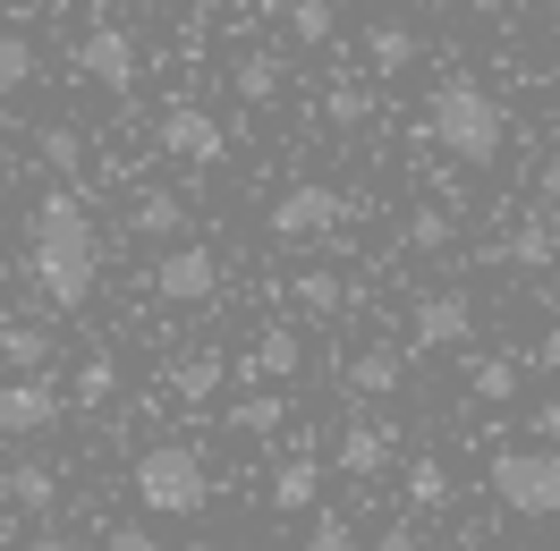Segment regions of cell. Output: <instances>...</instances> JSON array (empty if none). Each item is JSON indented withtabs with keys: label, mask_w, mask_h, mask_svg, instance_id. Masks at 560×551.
Returning <instances> with one entry per match:
<instances>
[{
	"label": "cell",
	"mask_w": 560,
	"mask_h": 551,
	"mask_svg": "<svg viewBox=\"0 0 560 551\" xmlns=\"http://www.w3.org/2000/svg\"><path fill=\"white\" fill-rule=\"evenodd\" d=\"M26 272H35L43 306H94V289H103V230H94V212L77 187H51L35 212H26Z\"/></svg>",
	"instance_id": "1"
},
{
	"label": "cell",
	"mask_w": 560,
	"mask_h": 551,
	"mask_svg": "<svg viewBox=\"0 0 560 551\" xmlns=\"http://www.w3.org/2000/svg\"><path fill=\"white\" fill-rule=\"evenodd\" d=\"M171 390H178V399H212V390H221V356H212V348H205V356H178Z\"/></svg>",
	"instance_id": "26"
},
{
	"label": "cell",
	"mask_w": 560,
	"mask_h": 551,
	"mask_svg": "<svg viewBox=\"0 0 560 551\" xmlns=\"http://www.w3.org/2000/svg\"><path fill=\"white\" fill-rule=\"evenodd\" d=\"M408 246H417V255H433V246H451V212H433V204H424L417 221H408Z\"/></svg>",
	"instance_id": "28"
},
{
	"label": "cell",
	"mask_w": 560,
	"mask_h": 551,
	"mask_svg": "<svg viewBox=\"0 0 560 551\" xmlns=\"http://www.w3.org/2000/svg\"><path fill=\"white\" fill-rule=\"evenodd\" d=\"M298 356H306V340H298V331H264L246 365H255L264 382H289V374H298Z\"/></svg>",
	"instance_id": "21"
},
{
	"label": "cell",
	"mask_w": 560,
	"mask_h": 551,
	"mask_svg": "<svg viewBox=\"0 0 560 551\" xmlns=\"http://www.w3.org/2000/svg\"><path fill=\"white\" fill-rule=\"evenodd\" d=\"M0 356H9V374H43L51 331H35V323H9V331H0Z\"/></svg>",
	"instance_id": "24"
},
{
	"label": "cell",
	"mask_w": 560,
	"mask_h": 551,
	"mask_svg": "<svg viewBox=\"0 0 560 551\" xmlns=\"http://www.w3.org/2000/svg\"><path fill=\"white\" fill-rule=\"evenodd\" d=\"M280 51H246L238 60V103H280Z\"/></svg>",
	"instance_id": "23"
},
{
	"label": "cell",
	"mask_w": 560,
	"mask_h": 551,
	"mask_svg": "<svg viewBox=\"0 0 560 551\" xmlns=\"http://www.w3.org/2000/svg\"><path fill=\"white\" fill-rule=\"evenodd\" d=\"M128 483H137L144 517H205V501H212V476H205V458H196L187 442H153V449H137Z\"/></svg>",
	"instance_id": "3"
},
{
	"label": "cell",
	"mask_w": 560,
	"mask_h": 551,
	"mask_svg": "<svg viewBox=\"0 0 560 551\" xmlns=\"http://www.w3.org/2000/svg\"><path fill=\"white\" fill-rule=\"evenodd\" d=\"M306 551H357V526H349V517H315Z\"/></svg>",
	"instance_id": "32"
},
{
	"label": "cell",
	"mask_w": 560,
	"mask_h": 551,
	"mask_svg": "<svg viewBox=\"0 0 560 551\" xmlns=\"http://www.w3.org/2000/svg\"><path fill=\"white\" fill-rule=\"evenodd\" d=\"M0 501H18V509H51V501H60V476H51V467H0Z\"/></svg>",
	"instance_id": "15"
},
{
	"label": "cell",
	"mask_w": 560,
	"mask_h": 551,
	"mask_svg": "<svg viewBox=\"0 0 560 551\" xmlns=\"http://www.w3.org/2000/svg\"><path fill=\"white\" fill-rule=\"evenodd\" d=\"M408 331H417V348H467V331H476V297H467V289H433V297H417Z\"/></svg>",
	"instance_id": "9"
},
{
	"label": "cell",
	"mask_w": 560,
	"mask_h": 551,
	"mask_svg": "<svg viewBox=\"0 0 560 551\" xmlns=\"http://www.w3.org/2000/svg\"><path fill=\"white\" fill-rule=\"evenodd\" d=\"M35 43L18 35V26H0V94H26V85H35Z\"/></svg>",
	"instance_id": "22"
},
{
	"label": "cell",
	"mask_w": 560,
	"mask_h": 551,
	"mask_svg": "<svg viewBox=\"0 0 560 551\" xmlns=\"http://www.w3.org/2000/svg\"><path fill=\"white\" fill-rule=\"evenodd\" d=\"M103 551H162V543H153L144 517H119V526H103Z\"/></svg>",
	"instance_id": "30"
},
{
	"label": "cell",
	"mask_w": 560,
	"mask_h": 551,
	"mask_svg": "<svg viewBox=\"0 0 560 551\" xmlns=\"http://www.w3.org/2000/svg\"><path fill=\"white\" fill-rule=\"evenodd\" d=\"M187 9H196V17H212V9H221V0H187Z\"/></svg>",
	"instance_id": "40"
},
{
	"label": "cell",
	"mask_w": 560,
	"mask_h": 551,
	"mask_svg": "<svg viewBox=\"0 0 560 551\" xmlns=\"http://www.w3.org/2000/svg\"><path fill=\"white\" fill-rule=\"evenodd\" d=\"M374 551H424L417 526H390V535H374Z\"/></svg>",
	"instance_id": "37"
},
{
	"label": "cell",
	"mask_w": 560,
	"mask_h": 551,
	"mask_svg": "<svg viewBox=\"0 0 560 551\" xmlns=\"http://www.w3.org/2000/svg\"><path fill=\"white\" fill-rule=\"evenodd\" d=\"M43 162H51V171H77V162H85L77 128H43Z\"/></svg>",
	"instance_id": "31"
},
{
	"label": "cell",
	"mask_w": 560,
	"mask_h": 551,
	"mask_svg": "<svg viewBox=\"0 0 560 551\" xmlns=\"http://www.w3.org/2000/svg\"><path fill=\"white\" fill-rule=\"evenodd\" d=\"M349 221V196L340 187H323V178H306V187H289L272 204V238L280 246H315V238H331Z\"/></svg>",
	"instance_id": "5"
},
{
	"label": "cell",
	"mask_w": 560,
	"mask_h": 551,
	"mask_svg": "<svg viewBox=\"0 0 560 551\" xmlns=\"http://www.w3.org/2000/svg\"><path fill=\"white\" fill-rule=\"evenodd\" d=\"M340 476H357V483L399 476V433H390V424H349V433H340Z\"/></svg>",
	"instance_id": "11"
},
{
	"label": "cell",
	"mask_w": 560,
	"mask_h": 551,
	"mask_svg": "<svg viewBox=\"0 0 560 551\" xmlns=\"http://www.w3.org/2000/svg\"><path fill=\"white\" fill-rule=\"evenodd\" d=\"M119 382H128V374H119V356H85L69 399H77V408H110V399H119Z\"/></svg>",
	"instance_id": "20"
},
{
	"label": "cell",
	"mask_w": 560,
	"mask_h": 551,
	"mask_svg": "<svg viewBox=\"0 0 560 551\" xmlns=\"http://www.w3.org/2000/svg\"><path fill=\"white\" fill-rule=\"evenodd\" d=\"M153 137H162V153H171V162H196V171H212V162L230 153V137H221V119H212V110H196V103H171V110H162V128H153Z\"/></svg>",
	"instance_id": "8"
},
{
	"label": "cell",
	"mask_w": 560,
	"mask_h": 551,
	"mask_svg": "<svg viewBox=\"0 0 560 551\" xmlns=\"http://www.w3.org/2000/svg\"><path fill=\"white\" fill-rule=\"evenodd\" d=\"M289 35L306 43V51H323V43L340 35V0H289Z\"/></svg>",
	"instance_id": "18"
},
{
	"label": "cell",
	"mask_w": 560,
	"mask_h": 551,
	"mask_svg": "<svg viewBox=\"0 0 560 551\" xmlns=\"http://www.w3.org/2000/svg\"><path fill=\"white\" fill-rule=\"evenodd\" d=\"M399 382H408V356H399V348H357L349 356V390L357 399H390Z\"/></svg>",
	"instance_id": "13"
},
{
	"label": "cell",
	"mask_w": 560,
	"mask_h": 551,
	"mask_svg": "<svg viewBox=\"0 0 560 551\" xmlns=\"http://www.w3.org/2000/svg\"><path fill=\"white\" fill-rule=\"evenodd\" d=\"M492 501L518 517H560V449L552 442H526L492 458Z\"/></svg>",
	"instance_id": "4"
},
{
	"label": "cell",
	"mask_w": 560,
	"mask_h": 551,
	"mask_svg": "<svg viewBox=\"0 0 560 551\" xmlns=\"http://www.w3.org/2000/svg\"><path fill=\"white\" fill-rule=\"evenodd\" d=\"M535 442L560 449V399H544V408H535Z\"/></svg>",
	"instance_id": "36"
},
{
	"label": "cell",
	"mask_w": 560,
	"mask_h": 551,
	"mask_svg": "<svg viewBox=\"0 0 560 551\" xmlns=\"http://www.w3.org/2000/svg\"><path fill=\"white\" fill-rule=\"evenodd\" d=\"M467 390H476L485 408H510V399H518V365H510V356H476V365H467Z\"/></svg>",
	"instance_id": "19"
},
{
	"label": "cell",
	"mask_w": 560,
	"mask_h": 551,
	"mask_svg": "<svg viewBox=\"0 0 560 551\" xmlns=\"http://www.w3.org/2000/svg\"><path fill=\"white\" fill-rule=\"evenodd\" d=\"M535 212H560V162H544V171H535Z\"/></svg>",
	"instance_id": "34"
},
{
	"label": "cell",
	"mask_w": 560,
	"mask_h": 551,
	"mask_svg": "<svg viewBox=\"0 0 560 551\" xmlns=\"http://www.w3.org/2000/svg\"><path fill=\"white\" fill-rule=\"evenodd\" d=\"M315 501H323V467L315 458H289V467L272 476V509L298 517V509H315Z\"/></svg>",
	"instance_id": "16"
},
{
	"label": "cell",
	"mask_w": 560,
	"mask_h": 551,
	"mask_svg": "<svg viewBox=\"0 0 560 551\" xmlns=\"http://www.w3.org/2000/svg\"><path fill=\"white\" fill-rule=\"evenodd\" d=\"M408 60H417V26H399V17L365 26V69H374V77H399Z\"/></svg>",
	"instance_id": "14"
},
{
	"label": "cell",
	"mask_w": 560,
	"mask_h": 551,
	"mask_svg": "<svg viewBox=\"0 0 560 551\" xmlns=\"http://www.w3.org/2000/svg\"><path fill=\"white\" fill-rule=\"evenodd\" d=\"M280 415H289L280 399H238V408H230V424H238V433H272Z\"/></svg>",
	"instance_id": "29"
},
{
	"label": "cell",
	"mask_w": 560,
	"mask_h": 551,
	"mask_svg": "<svg viewBox=\"0 0 560 551\" xmlns=\"http://www.w3.org/2000/svg\"><path fill=\"white\" fill-rule=\"evenodd\" d=\"M26 551H85V543H77V535H60V526H35V535H26Z\"/></svg>",
	"instance_id": "35"
},
{
	"label": "cell",
	"mask_w": 560,
	"mask_h": 551,
	"mask_svg": "<svg viewBox=\"0 0 560 551\" xmlns=\"http://www.w3.org/2000/svg\"><path fill=\"white\" fill-rule=\"evenodd\" d=\"M535 365H544V374H560V331H544V340H535Z\"/></svg>",
	"instance_id": "38"
},
{
	"label": "cell",
	"mask_w": 560,
	"mask_h": 551,
	"mask_svg": "<svg viewBox=\"0 0 560 551\" xmlns=\"http://www.w3.org/2000/svg\"><path fill=\"white\" fill-rule=\"evenodd\" d=\"M501 263H518V272H544V263H560V212H526L510 238L492 246Z\"/></svg>",
	"instance_id": "12"
},
{
	"label": "cell",
	"mask_w": 560,
	"mask_h": 551,
	"mask_svg": "<svg viewBox=\"0 0 560 551\" xmlns=\"http://www.w3.org/2000/svg\"><path fill=\"white\" fill-rule=\"evenodd\" d=\"M451 467H442V458H417V467H408V501H417V509H451Z\"/></svg>",
	"instance_id": "25"
},
{
	"label": "cell",
	"mask_w": 560,
	"mask_h": 551,
	"mask_svg": "<svg viewBox=\"0 0 560 551\" xmlns=\"http://www.w3.org/2000/svg\"><path fill=\"white\" fill-rule=\"evenodd\" d=\"M298 306L306 314H340L349 306V280L340 272H298Z\"/></svg>",
	"instance_id": "27"
},
{
	"label": "cell",
	"mask_w": 560,
	"mask_h": 551,
	"mask_svg": "<svg viewBox=\"0 0 560 551\" xmlns=\"http://www.w3.org/2000/svg\"><path fill=\"white\" fill-rule=\"evenodd\" d=\"M77 69L94 77L103 94H128V85H137V43L119 35V26H94V35L77 43Z\"/></svg>",
	"instance_id": "10"
},
{
	"label": "cell",
	"mask_w": 560,
	"mask_h": 551,
	"mask_svg": "<svg viewBox=\"0 0 560 551\" xmlns=\"http://www.w3.org/2000/svg\"><path fill=\"white\" fill-rule=\"evenodd\" d=\"M60 408H69V399H60L43 374H9V382H0V442H35V433H51Z\"/></svg>",
	"instance_id": "7"
},
{
	"label": "cell",
	"mask_w": 560,
	"mask_h": 551,
	"mask_svg": "<svg viewBox=\"0 0 560 551\" xmlns=\"http://www.w3.org/2000/svg\"><path fill=\"white\" fill-rule=\"evenodd\" d=\"M526 0H476V17H518Z\"/></svg>",
	"instance_id": "39"
},
{
	"label": "cell",
	"mask_w": 560,
	"mask_h": 551,
	"mask_svg": "<svg viewBox=\"0 0 560 551\" xmlns=\"http://www.w3.org/2000/svg\"><path fill=\"white\" fill-rule=\"evenodd\" d=\"M153 297H162V306H212V297H221V255H212V246H171V255L153 263Z\"/></svg>",
	"instance_id": "6"
},
{
	"label": "cell",
	"mask_w": 560,
	"mask_h": 551,
	"mask_svg": "<svg viewBox=\"0 0 560 551\" xmlns=\"http://www.w3.org/2000/svg\"><path fill=\"white\" fill-rule=\"evenodd\" d=\"M128 230H137V238H178V230H187V204L162 196V187H144L137 212H128Z\"/></svg>",
	"instance_id": "17"
},
{
	"label": "cell",
	"mask_w": 560,
	"mask_h": 551,
	"mask_svg": "<svg viewBox=\"0 0 560 551\" xmlns=\"http://www.w3.org/2000/svg\"><path fill=\"white\" fill-rule=\"evenodd\" d=\"M323 110H331V119H340V128H357V119H365V110H374V103H365V94H357V85H340V94H331V103H323Z\"/></svg>",
	"instance_id": "33"
},
{
	"label": "cell",
	"mask_w": 560,
	"mask_h": 551,
	"mask_svg": "<svg viewBox=\"0 0 560 551\" xmlns=\"http://www.w3.org/2000/svg\"><path fill=\"white\" fill-rule=\"evenodd\" d=\"M424 137L442 144L451 162H467V171H492L510 153V110L492 103L476 77H442L433 103H424Z\"/></svg>",
	"instance_id": "2"
}]
</instances>
